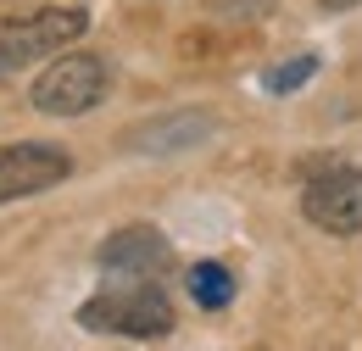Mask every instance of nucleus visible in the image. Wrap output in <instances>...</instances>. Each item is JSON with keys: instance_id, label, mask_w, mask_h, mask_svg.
<instances>
[{"instance_id": "obj_7", "label": "nucleus", "mask_w": 362, "mask_h": 351, "mask_svg": "<svg viewBox=\"0 0 362 351\" xmlns=\"http://www.w3.org/2000/svg\"><path fill=\"white\" fill-rule=\"evenodd\" d=\"M206 134H212V117H201V112H173V117L139 123L123 145H129V151H145V156H173V151H195Z\"/></svg>"}, {"instance_id": "obj_10", "label": "nucleus", "mask_w": 362, "mask_h": 351, "mask_svg": "<svg viewBox=\"0 0 362 351\" xmlns=\"http://www.w3.org/2000/svg\"><path fill=\"white\" fill-rule=\"evenodd\" d=\"M323 11H351V6H362V0H317Z\"/></svg>"}, {"instance_id": "obj_9", "label": "nucleus", "mask_w": 362, "mask_h": 351, "mask_svg": "<svg viewBox=\"0 0 362 351\" xmlns=\"http://www.w3.org/2000/svg\"><path fill=\"white\" fill-rule=\"evenodd\" d=\"M313 73H317V56H313V50H301V56H290V62L268 67V73H262V89H268V95H290V89L307 84Z\"/></svg>"}, {"instance_id": "obj_5", "label": "nucleus", "mask_w": 362, "mask_h": 351, "mask_svg": "<svg viewBox=\"0 0 362 351\" xmlns=\"http://www.w3.org/2000/svg\"><path fill=\"white\" fill-rule=\"evenodd\" d=\"M67 173H73V156L62 145H45V139L0 145V207L23 201V195H40L50 184H62Z\"/></svg>"}, {"instance_id": "obj_8", "label": "nucleus", "mask_w": 362, "mask_h": 351, "mask_svg": "<svg viewBox=\"0 0 362 351\" xmlns=\"http://www.w3.org/2000/svg\"><path fill=\"white\" fill-rule=\"evenodd\" d=\"M189 296H195V307L206 312H223L234 301V273L223 263H195L189 267Z\"/></svg>"}, {"instance_id": "obj_6", "label": "nucleus", "mask_w": 362, "mask_h": 351, "mask_svg": "<svg viewBox=\"0 0 362 351\" xmlns=\"http://www.w3.org/2000/svg\"><path fill=\"white\" fill-rule=\"evenodd\" d=\"M95 263L106 267V273H117V279H156V273H168V263H173V246H168L162 229L129 223V229L106 234V246L95 251Z\"/></svg>"}, {"instance_id": "obj_3", "label": "nucleus", "mask_w": 362, "mask_h": 351, "mask_svg": "<svg viewBox=\"0 0 362 351\" xmlns=\"http://www.w3.org/2000/svg\"><path fill=\"white\" fill-rule=\"evenodd\" d=\"M84 28H90V11H78V6H50V11H34V17H17L0 34V79L40 62V56H62Z\"/></svg>"}, {"instance_id": "obj_1", "label": "nucleus", "mask_w": 362, "mask_h": 351, "mask_svg": "<svg viewBox=\"0 0 362 351\" xmlns=\"http://www.w3.org/2000/svg\"><path fill=\"white\" fill-rule=\"evenodd\" d=\"M78 323L90 335H129V340H162L173 335V301L151 279H123L112 290L90 296L78 307Z\"/></svg>"}, {"instance_id": "obj_4", "label": "nucleus", "mask_w": 362, "mask_h": 351, "mask_svg": "<svg viewBox=\"0 0 362 351\" xmlns=\"http://www.w3.org/2000/svg\"><path fill=\"white\" fill-rule=\"evenodd\" d=\"M301 212L323 234H362V168H329L307 178L301 190Z\"/></svg>"}, {"instance_id": "obj_2", "label": "nucleus", "mask_w": 362, "mask_h": 351, "mask_svg": "<svg viewBox=\"0 0 362 351\" xmlns=\"http://www.w3.org/2000/svg\"><path fill=\"white\" fill-rule=\"evenodd\" d=\"M106 84H112L106 56H95V50H62L45 73L34 79V106L45 117H84V112L100 106Z\"/></svg>"}]
</instances>
